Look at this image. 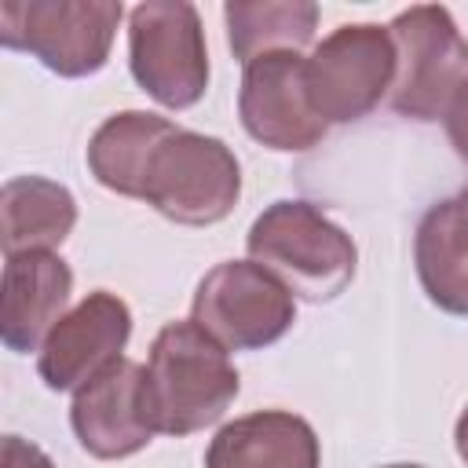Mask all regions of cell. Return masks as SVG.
<instances>
[{
  "mask_svg": "<svg viewBox=\"0 0 468 468\" xmlns=\"http://www.w3.org/2000/svg\"><path fill=\"white\" fill-rule=\"evenodd\" d=\"M241 377L230 351L194 318L168 322L146 358V406L157 435H194L212 428L238 399Z\"/></svg>",
  "mask_w": 468,
  "mask_h": 468,
  "instance_id": "6da1fadb",
  "label": "cell"
},
{
  "mask_svg": "<svg viewBox=\"0 0 468 468\" xmlns=\"http://www.w3.org/2000/svg\"><path fill=\"white\" fill-rule=\"evenodd\" d=\"M249 260L267 267L307 303L336 300L358 271L351 234L303 197L271 201L249 227Z\"/></svg>",
  "mask_w": 468,
  "mask_h": 468,
  "instance_id": "7a4b0ae2",
  "label": "cell"
},
{
  "mask_svg": "<svg viewBox=\"0 0 468 468\" xmlns=\"http://www.w3.org/2000/svg\"><path fill=\"white\" fill-rule=\"evenodd\" d=\"M124 7L117 0H4L0 44L55 77H91L110 62Z\"/></svg>",
  "mask_w": 468,
  "mask_h": 468,
  "instance_id": "3957f363",
  "label": "cell"
},
{
  "mask_svg": "<svg viewBox=\"0 0 468 468\" xmlns=\"http://www.w3.org/2000/svg\"><path fill=\"white\" fill-rule=\"evenodd\" d=\"M241 197V165L234 150L205 132L176 128L150 157L143 197L179 227L223 223Z\"/></svg>",
  "mask_w": 468,
  "mask_h": 468,
  "instance_id": "277c9868",
  "label": "cell"
},
{
  "mask_svg": "<svg viewBox=\"0 0 468 468\" xmlns=\"http://www.w3.org/2000/svg\"><path fill=\"white\" fill-rule=\"evenodd\" d=\"M128 69L165 110H190L208 91V44L186 0H146L128 11Z\"/></svg>",
  "mask_w": 468,
  "mask_h": 468,
  "instance_id": "5b68a950",
  "label": "cell"
},
{
  "mask_svg": "<svg viewBox=\"0 0 468 468\" xmlns=\"http://www.w3.org/2000/svg\"><path fill=\"white\" fill-rule=\"evenodd\" d=\"M395 40L391 110L410 121H439L468 80V40L442 4H413L388 26Z\"/></svg>",
  "mask_w": 468,
  "mask_h": 468,
  "instance_id": "8992f818",
  "label": "cell"
},
{
  "mask_svg": "<svg viewBox=\"0 0 468 468\" xmlns=\"http://www.w3.org/2000/svg\"><path fill=\"white\" fill-rule=\"evenodd\" d=\"M190 318L227 351H263L296 322V296L256 260H223L194 289Z\"/></svg>",
  "mask_w": 468,
  "mask_h": 468,
  "instance_id": "52a82bcc",
  "label": "cell"
},
{
  "mask_svg": "<svg viewBox=\"0 0 468 468\" xmlns=\"http://www.w3.org/2000/svg\"><path fill=\"white\" fill-rule=\"evenodd\" d=\"M395 40L388 26L347 22L314 44L307 55V91L325 124L362 121L391 95L395 84Z\"/></svg>",
  "mask_w": 468,
  "mask_h": 468,
  "instance_id": "ba28073f",
  "label": "cell"
},
{
  "mask_svg": "<svg viewBox=\"0 0 468 468\" xmlns=\"http://www.w3.org/2000/svg\"><path fill=\"white\" fill-rule=\"evenodd\" d=\"M238 117L249 139L278 154H303L329 128L307 91V58L296 51H271L241 66Z\"/></svg>",
  "mask_w": 468,
  "mask_h": 468,
  "instance_id": "9c48e42d",
  "label": "cell"
},
{
  "mask_svg": "<svg viewBox=\"0 0 468 468\" xmlns=\"http://www.w3.org/2000/svg\"><path fill=\"white\" fill-rule=\"evenodd\" d=\"M128 303L110 289H95L55 322L37 351V373L51 391H80L106 366L124 358L121 351L128 347Z\"/></svg>",
  "mask_w": 468,
  "mask_h": 468,
  "instance_id": "30bf717a",
  "label": "cell"
},
{
  "mask_svg": "<svg viewBox=\"0 0 468 468\" xmlns=\"http://www.w3.org/2000/svg\"><path fill=\"white\" fill-rule=\"evenodd\" d=\"M69 428L80 450L99 461H124L146 450L157 435L146 406V366L117 358L80 391H73Z\"/></svg>",
  "mask_w": 468,
  "mask_h": 468,
  "instance_id": "8fae6325",
  "label": "cell"
},
{
  "mask_svg": "<svg viewBox=\"0 0 468 468\" xmlns=\"http://www.w3.org/2000/svg\"><path fill=\"white\" fill-rule=\"evenodd\" d=\"M73 271L58 252L4 256L0 285V340L15 355L40 351L55 322L66 314Z\"/></svg>",
  "mask_w": 468,
  "mask_h": 468,
  "instance_id": "7c38bea8",
  "label": "cell"
},
{
  "mask_svg": "<svg viewBox=\"0 0 468 468\" xmlns=\"http://www.w3.org/2000/svg\"><path fill=\"white\" fill-rule=\"evenodd\" d=\"M205 468H322V446L300 413L256 410L212 435Z\"/></svg>",
  "mask_w": 468,
  "mask_h": 468,
  "instance_id": "4fadbf2b",
  "label": "cell"
},
{
  "mask_svg": "<svg viewBox=\"0 0 468 468\" xmlns=\"http://www.w3.org/2000/svg\"><path fill=\"white\" fill-rule=\"evenodd\" d=\"M413 263L424 296L439 311L468 318V183L420 216Z\"/></svg>",
  "mask_w": 468,
  "mask_h": 468,
  "instance_id": "5bb4252c",
  "label": "cell"
},
{
  "mask_svg": "<svg viewBox=\"0 0 468 468\" xmlns=\"http://www.w3.org/2000/svg\"><path fill=\"white\" fill-rule=\"evenodd\" d=\"M179 124L150 113V110H121L110 113L95 135L88 139L84 161L99 186L121 194V197H143V179L150 168L154 150L176 132Z\"/></svg>",
  "mask_w": 468,
  "mask_h": 468,
  "instance_id": "9a60e30c",
  "label": "cell"
},
{
  "mask_svg": "<svg viewBox=\"0 0 468 468\" xmlns=\"http://www.w3.org/2000/svg\"><path fill=\"white\" fill-rule=\"evenodd\" d=\"M4 256L55 252L77 227V197L48 176H11L0 186Z\"/></svg>",
  "mask_w": 468,
  "mask_h": 468,
  "instance_id": "2e32d148",
  "label": "cell"
},
{
  "mask_svg": "<svg viewBox=\"0 0 468 468\" xmlns=\"http://www.w3.org/2000/svg\"><path fill=\"white\" fill-rule=\"evenodd\" d=\"M318 4L311 0H230L223 7L227 44L241 66L271 51H303L318 29Z\"/></svg>",
  "mask_w": 468,
  "mask_h": 468,
  "instance_id": "e0dca14e",
  "label": "cell"
},
{
  "mask_svg": "<svg viewBox=\"0 0 468 468\" xmlns=\"http://www.w3.org/2000/svg\"><path fill=\"white\" fill-rule=\"evenodd\" d=\"M0 468H55V461L29 439L22 435H4L0 439Z\"/></svg>",
  "mask_w": 468,
  "mask_h": 468,
  "instance_id": "ac0fdd59",
  "label": "cell"
},
{
  "mask_svg": "<svg viewBox=\"0 0 468 468\" xmlns=\"http://www.w3.org/2000/svg\"><path fill=\"white\" fill-rule=\"evenodd\" d=\"M442 124H446V139H450L453 154L461 161H468V80L461 84V91L453 95L450 110L442 113Z\"/></svg>",
  "mask_w": 468,
  "mask_h": 468,
  "instance_id": "d6986e66",
  "label": "cell"
},
{
  "mask_svg": "<svg viewBox=\"0 0 468 468\" xmlns=\"http://www.w3.org/2000/svg\"><path fill=\"white\" fill-rule=\"evenodd\" d=\"M453 446H457V457L468 464V406L461 410V417L453 424Z\"/></svg>",
  "mask_w": 468,
  "mask_h": 468,
  "instance_id": "ffe728a7",
  "label": "cell"
},
{
  "mask_svg": "<svg viewBox=\"0 0 468 468\" xmlns=\"http://www.w3.org/2000/svg\"><path fill=\"white\" fill-rule=\"evenodd\" d=\"M380 468H424V464H406V461H399V464H380Z\"/></svg>",
  "mask_w": 468,
  "mask_h": 468,
  "instance_id": "44dd1931",
  "label": "cell"
}]
</instances>
